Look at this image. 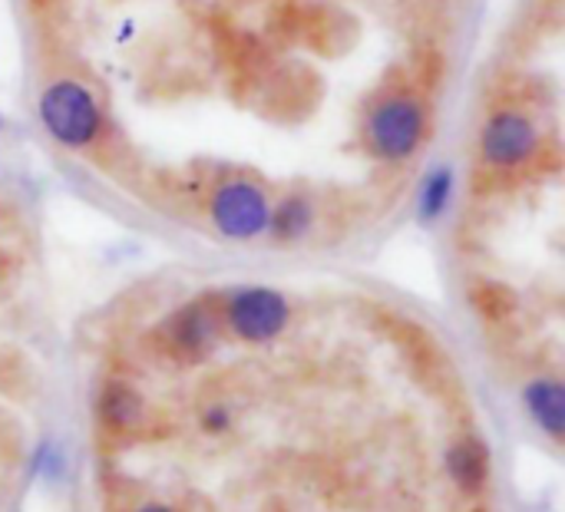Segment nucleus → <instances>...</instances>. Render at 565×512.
I'll use <instances>...</instances> for the list:
<instances>
[{
  "mask_svg": "<svg viewBox=\"0 0 565 512\" xmlns=\"http://www.w3.org/2000/svg\"><path fill=\"white\" fill-rule=\"evenodd\" d=\"M454 195H457V169H454L450 162L434 166V169L420 179V189H417V218H420L424 225L440 222V218L450 212Z\"/></svg>",
  "mask_w": 565,
  "mask_h": 512,
  "instance_id": "obj_10",
  "label": "nucleus"
},
{
  "mask_svg": "<svg viewBox=\"0 0 565 512\" xmlns=\"http://www.w3.org/2000/svg\"><path fill=\"white\" fill-rule=\"evenodd\" d=\"M543 146H546V136H543L540 119L516 103H503L490 109L477 129V159L487 172H497V175L523 172L526 166L540 159Z\"/></svg>",
  "mask_w": 565,
  "mask_h": 512,
  "instance_id": "obj_3",
  "label": "nucleus"
},
{
  "mask_svg": "<svg viewBox=\"0 0 565 512\" xmlns=\"http://www.w3.org/2000/svg\"><path fill=\"white\" fill-rule=\"evenodd\" d=\"M3 126H7V119H3V113H0V129H3Z\"/></svg>",
  "mask_w": 565,
  "mask_h": 512,
  "instance_id": "obj_16",
  "label": "nucleus"
},
{
  "mask_svg": "<svg viewBox=\"0 0 565 512\" xmlns=\"http://www.w3.org/2000/svg\"><path fill=\"white\" fill-rule=\"evenodd\" d=\"M523 404L526 414L533 417V424L550 434L553 440L565 437V387L556 377H536L526 391H523Z\"/></svg>",
  "mask_w": 565,
  "mask_h": 512,
  "instance_id": "obj_8",
  "label": "nucleus"
},
{
  "mask_svg": "<svg viewBox=\"0 0 565 512\" xmlns=\"http://www.w3.org/2000/svg\"><path fill=\"white\" fill-rule=\"evenodd\" d=\"M136 512H172L169 506H142V510H136Z\"/></svg>",
  "mask_w": 565,
  "mask_h": 512,
  "instance_id": "obj_15",
  "label": "nucleus"
},
{
  "mask_svg": "<svg viewBox=\"0 0 565 512\" xmlns=\"http://www.w3.org/2000/svg\"><path fill=\"white\" fill-rule=\"evenodd\" d=\"M315 202L301 192H288L281 195L275 205H271V218H268V235L278 242V245H295L301 238L311 235L315 228Z\"/></svg>",
  "mask_w": 565,
  "mask_h": 512,
  "instance_id": "obj_9",
  "label": "nucleus"
},
{
  "mask_svg": "<svg viewBox=\"0 0 565 512\" xmlns=\"http://www.w3.org/2000/svg\"><path fill=\"white\" fill-rule=\"evenodd\" d=\"M444 463H447L450 480L463 493L477 497V493L487 490V483H490V447L480 437H460V440H454Z\"/></svg>",
  "mask_w": 565,
  "mask_h": 512,
  "instance_id": "obj_7",
  "label": "nucleus"
},
{
  "mask_svg": "<svg viewBox=\"0 0 565 512\" xmlns=\"http://www.w3.org/2000/svg\"><path fill=\"white\" fill-rule=\"evenodd\" d=\"M228 424H232V417H228V410H225L222 404H215V407H209V410L202 414V427H205L209 434H222V430H228Z\"/></svg>",
  "mask_w": 565,
  "mask_h": 512,
  "instance_id": "obj_14",
  "label": "nucleus"
},
{
  "mask_svg": "<svg viewBox=\"0 0 565 512\" xmlns=\"http://www.w3.org/2000/svg\"><path fill=\"white\" fill-rule=\"evenodd\" d=\"M222 324L245 344H268L285 334L291 321V305L281 291L268 285H242L232 288L222 305Z\"/></svg>",
  "mask_w": 565,
  "mask_h": 512,
  "instance_id": "obj_5",
  "label": "nucleus"
},
{
  "mask_svg": "<svg viewBox=\"0 0 565 512\" xmlns=\"http://www.w3.org/2000/svg\"><path fill=\"white\" fill-rule=\"evenodd\" d=\"M271 195L248 175H228L209 192V222L228 242H255L268 235Z\"/></svg>",
  "mask_w": 565,
  "mask_h": 512,
  "instance_id": "obj_4",
  "label": "nucleus"
},
{
  "mask_svg": "<svg viewBox=\"0 0 565 512\" xmlns=\"http://www.w3.org/2000/svg\"><path fill=\"white\" fill-rule=\"evenodd\" d=\"M162 338H166V348L175 358H182V361H202L222 341V311L209 298L189 301V305H182L162 324Z\"/></svg>",
  "mask_w": 565,
  "mask_h": 512,
  "instance_id": "obj_6",
  "label": "nucleus"
},
{
  "mask_svg": "<svg viewBox=\"0 0 565 512\" xmlns=\"http://www.w3.org/2000/svg\"><path fill=\"white\" fill-rule=\"evenodd\" d=\"M430 136V106L420 93L397 86L377 93L361 113V142L371 159L401 166L414 159Z\"/></svg>",
  "mask_w": 565,
  "mask_h": 512,
  "instance_id": "obj_1",
  "label": "nucleus"
},
{
  "mask_svg": "<svg viewBox=\"0 0 565 512\" xmlns=\"http://www.w3.org/2000/svg\"><path fill=\"white\" fill-rule=\"evenodd\" d=\"M473 298H477L480 314L490 318V321H503V318H510L513 308H516V298H513L507 288H497V285H483Z\"/></svg>",
  "mask_w": 565,
  "mask_h": 512,
  "instance_id": "obj_12",
  "label": "nucleus"
},
{
  "mask_svg": "<svg viewBox=\"0 0 565 512\" xmlns=\"http://www.w3.org/2000/svg\"><path fill=\"white\" fill-rule=\"evenodd\" d=\"M142 414H146V404H142V394L136 387H129L126 381H109L99 394V420L103 427L109 430H132L142 424Z\"/></svg>",
  "mask_w": 565,
  "mask_h": 512,
  "instance_id": "obj_11",
  "label": "nucleus"
},
{
  "mask_svg": "<svg viewBox=\"0 0 565 512\" xmlns=\"http://www.w3.org/2000/svg\"><path fill=\"white\" fill-rule=\"evenodd\" d=\"M36 119L50 142L66 152L93 149L106 132V109L99 96L76 76H56L40 89Z\"/></svg>",
  "mask_w": 565,
  "mask_h": 512,
  "instance_id": "obj_2",
  "label": "nucleus"
},
{
  "mask_svg": "<svg viewBox=\"0 0 565 512\" xmlns=\"http://www.w3.org/2000/svg\"><path fill=\"white\" fill-rule=\"evenodd\" d=\"M33 473L40 477V480H63L66 477V454L53 444V440H46V444H40L36 447V454H33Z\"/></svg>",
  "mask_w": 565,
  "mask_h": 512,
  "instance_id": "obj_13",
  "label": "nucleus"
}]
</instances>
